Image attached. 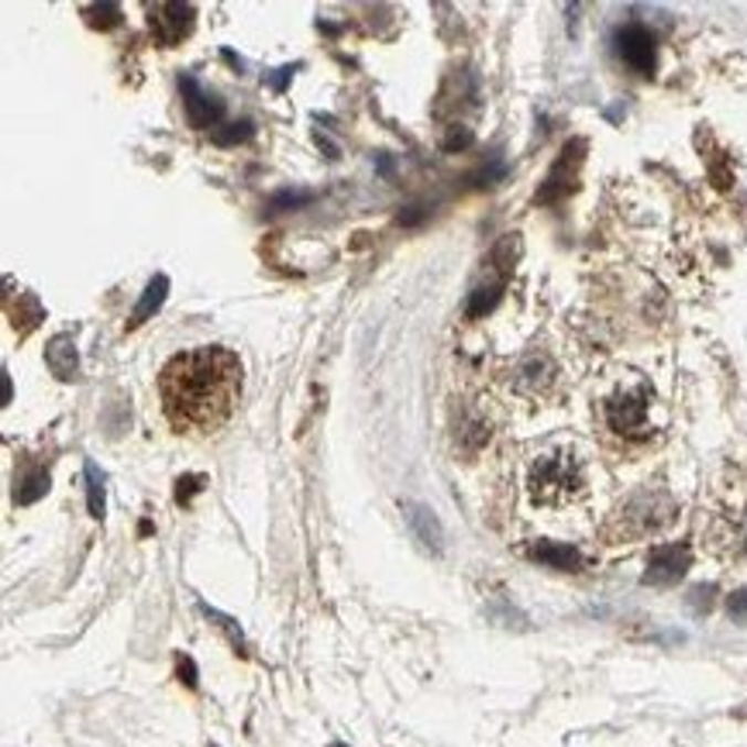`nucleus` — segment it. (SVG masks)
<instances>
[{
  "mask_svg": "<svg viewBox=\"0 0 747 747\" xmlns=\"http://www.w3.org/2000/svg\"><path fill=\"white\" fill-rule=\"evenodd\" d=\"M159 397L179 434H214L242 400V358L221 345L179 351L159 372Z\"/></svg>",
  "mask_w": 747,
  "mask_h": 747,
  "instance_id": "nucleus-1",
  "label": "nucleus"
},
{
  "mask_svg": "<svg viewBox=\"0 0 747 747\" xmlns=\"http://www.w3.org/2000/svg\"><path fill=\"white\" fill-rule=\"evenodd\" d=\"M596 410H600V424L607 428V434H613L617 441L644 444L659 434V421H654L659 393L644 376H627L613 382L596 403Z\"/></svg>",
  "mask_w": 747,
  "mask_h": 747,
  "instance_id": "nucleus-2",
  "label": "nucleus"
},
{
  "mask_svg": "<svg viewBox=\"0 0 747 747\" xmlns=\"http://www.w3.org/2000/svg\"><path fill=\"white\" fill-rule=\"evenodd\" d=\"M586 462L576 448L558 444L548 448L545 455H537L530 472H527V493L537 506H572L576 499L586 496Z\"/></svg>",
  "mask_w": 747,
  "mask_h": 747,
  "instance_id": "nucleus-3",
  "label": "nucleus"
},
{
  "mask_svg": "<svg viewBox=\"0 0 747 747\" xmlns=\"http://www.w3.org/2000/svg\"><path fill=\"white\" fill-rule=\"evenodd\" d=\"M678 520V503L665 486H644L631 493L627 499L617 503V511L610 514L603 534L607 541H641V537H654L669 530Z\"/></svg>",
  "mask_w": 747,
  "mask_h": 747,
  "instance_id": "nucleus-4",
  "label": "nucleus"
},
{
  "mask_svg": "<svg viewBox=\"0 0 747 747\" xmlns=\"http://www.w3.org/2000/svg\"><path fill=\"white\" fill-rule=\"evenodd\" d=\"M499 379L506 382V390H511L514 397L530 400V403H545L558 393L561 369H558L555 355L548 348H527L524 355L506 362Z\"/></svg>",
  "mask_w": 747,
  "mask_h": 747,
  "instance_id": "nucleus-5",
  "label": "nucleus"
},
{
  "mask_svg": "<svg viewBox=\"0 0 747 747\" xmlns=\"http://www.w3.org/2000/svg\"><path fill=\"white\" fill-rule=\"evenodd\" d=\"M517 255H520L517 234H506L503 242L493 249V255H490L486 280L469 293V304H465V317H469V320L486 317V314L499 304V296H503L506 283H511V276H514V262H517Z\"/></svg>",
  "mask_w": 747,
  "mask_h": 747,
  "instance_id": "nucleus-6",
  "label": "nucleus"
},
{
  "mask_svg": "<svg viewBox=\"0 0 747 747\" xmlns=\"http://www.w3.org/2000/svg\"><path fill=\"white\" fill-rule=\"evenodd\" d=\"M582 159H586V141H582V138H572V141L558 152L555 166L548 169L545 183H541V190H537L534 200H537V203H548V207H551V203H561V200H569V197L576 193V187H579Z\"/></svg>",
  "mask_w": 747,
  "mask_h": 747,
  "instance_id": "nucleus-7",
  "label": "nucleus"
},
{
  "mask_svg": "<svg viewBox=\"0 0 747 747\" xmlns=\"http://www.w3.org/2000/svg\"><path fill=\"white\" fill-rule=\"evenodd\" d=\"M610 42H613V52L627 70L651 76L654 66H659V45H654V35L641 21H627V24L613 28Z\"/></svg>",
  "mask_w": 747,
  "mask_h": 747,
  "instance_id": "nucleus-8",
  "label": "nucleus"
},
{
  "mask_svg": "<svg viewBox=\"0 0 747 747\" xmlns=\"http://www.w3.org/2000/svg\"><path fill=\"white\" fill-rule=\"evenodd\" d=\"M197 21V8L193 4H152L148 8V28H152V39L166 49L179 45Z\"/></svg>",
  "mask_w": 747,
  "mask_h": 747,
  "instance_id": "nucleus-9",
  "label": "nucleus"
},
{
  "mask_svg": "<svg viewBox=\"0 0 747 747\" xmlns=\"http://www.w3.org/2000/svg\"><path fill=\"white\" fill-rule=\"evenodd\" d=\"M693 565V548L690 545H659L648 555V569H644V586H675L678 579H685Z\"/></svg>",
  "mask_w": 747,
  "mask_h": 747,
  "instance_id": "nucleus-10",
  "label": "nucleus"
},
{
  "mask_svg": "<svg viewBox=\"0 0 747 747\" xmlns=\"http://www.w3.org/2000/svg\"><path fill=\"white\" fill-rule=\"evenodd\" d=\"M400 514H403L407 530H410V537H413L417 545H421L434 558L444 555V527H441V520H438V514L431 511V506L417 503V499H403L400 503Z\"/></svg>",
  "mask_w": 747,
  "mask_h": 747,
  "instance_id": "nucleus-11",
  "label": "nucleus"
},
{
  "mask_svg": "<svg viewBox=\"0 0 747 747\" xmlns=\"http://www.w3.org/2000/svg\"><path fill=\"white\" fill-rule=\"evenodd\" d=\"M179 90H183V111H187L190 128L203 131V128H218V125H221L224 104H221L214 94H207V90H203L190 73L179 76Z\"/></svg>",
  "mask_w": 747,
  "mask_h": 747,
  "instance_id": "nucleus-12",
  "label": "nucleus"
},
{
  "mask_svg": "<svg viewBox=\"0 0 747 747\" xmlns=\"http://www.w3.org/2000/svg\"><path fill=\"white\" fill-rule=\"evenodd\" d=\"M527 558L545 565V569H555V572H582L586 569V555L576 545H561V541H530Z\"/></svg>",
  "mask_w": 747,
  "mask_h": 747,
  "instance_id": "nucleus-13",
  "label": "nucleus"
},
{
  "mask_svg": "<svg viewBox=\"0 0 747 747\" xmlns=\"http://www.w3.org/2000/svg\"><path fill=\"white\" fill-rule=\"evenodd\" d=\"M45 366L55 379H73L80 369V355H76V341L73 335H55L45 345Z\"/></svg>",
  "mask_w": 747,
  "mask_h": 747,
  "instance_id": "nucleus-14",
  "label": "nucleus"
},
{
  "mask_svg": "<svg viewBox=\"0 0 747 747\" xmlns=\"http://www.w3.org/2000/svg\"><path fill=\"white\" fill-rule=\"evenodd\" d=\"M166 296H169V276H152L148 280V286H145V293H141V301L135 304V311H131V317H128V327L135 332V327H141L148 317H152L162 304H166Z\"/></svg>",
  "mask_w": 747,
  "mask_h": 747,
  "instance_id": "nucleus-15",
  "label": "nucleus"
},
{
  "mask_svg": "<svg viewBox=\"0 0 747 747\" xmlns=\"http://www.w3.org/2000/svg\"><path fill=\"white\" fill-rule=\"evenodd\" d=\"M8 317H11V324L18 327V335H32L35 327L45 320V311H42V304H39V296H35V293H18V304L8 301Z\"/></svg>",
  "mask_w": 747,
  "mask_h": 747,
  "instance_id": "nucleus-16",
  "label": "nucleus"
},
{
  "mask_svg": "<svg viewBox=\"0 0 747 747\" xmlns=\"http://www.w3.org/2000/svg\"><path fill=\"white\" fill-rule=\"evenodd\" d=\"M490 417L486 413H469L459 424V441L465 444V452H480V448L490 441Z\"/></svg>",
  "mask_w": 747,
  "mask_h": 747,
  "instance_id": "nucleus-17",
  "label": "nucleus"
},
{
  "mask_svg": "<svg viewBox=\"0 0 747 747\" xmlns=\"http://www.w3.org/2000/svg\"><path fill=\"white\" fill-rule=\"evenodd\" d=\"M45 493H49V472H45V469L24 472L21 480H18V486H14V499H18L21 506H28V503L42 499Z\"/></svg>",
  "mask_w": 747,
  "mask_h": 747,
  "instance_id": "nucleus-18",
  "label": "nucleus"
},
{
  "mask_svg": "<svg viewBox=\"0 0 747 747\" xmlns=\"http://www.w3.org/2000/svg\"><path fill=\"white\" fill-rule=\"evenodd\" d=\"M86 506H90V517L104 520V506H107V496H104V475L94 462H86Z\"/></svg>",
  "mask_w": 747,
  "mask_h": 747,
  "instance_id": "nucleus-19",
  "label": "nucleus"
},
{
  "mask_svg": "<svg viewBox=\"0 0 747 747\" xmlns=\"http://www.w3.org/2000/svg\"><path fill=\"white\" fill-rule=\"evenodd\" d=\"M83 18H86L90 28L111 32V28L122 24V8H117V4H90V8H83Z\"/></svg>",
  "mask_w": 747,
  "mask_h": 747,
  "instance_id": "nucleus-20",
  "label": "nucleus"
},
{
  "mask_svg": "<svg viewBox=\"0 0 747 747\" xmlns=\"http://www.w3.org/2000/svg\"><path fill=\"white\" fill-rule=\"evenodd\" d=\"M252 135H255L252 122H231V125H221V128H214V131H211L214 145H221V148L238 145V141H249Z\"/></svg>",
  "mask_w": 747,
  "mask_h": 747,
  "instance_id": "nucleus-21",
  "label": "nucleus"
},
{
  "mask_svg": "<svg viewBox=\"0 0 747 747\" xmlns=\"http://www.w3.org/2000/svg\"><path fill=\"white\" fill-rule=\"evenodd\" d=\"M314 200V190H283L269 200V211H293V207H304Z\"/></svg>",
  "mask_w": 747,
  "mask_h": 747,
  "instance_id": "nucleus-22",
  "label": "nucleus"
},
{
  "mask_svg": "<svg viewBox=\"0 0 747 747\" xmlns=\"http://www.w3.org/2000/svg\"><path fill=\"white\" fill-rule=\"evenodd\" d=\"M200 610H203V617H211V620L221 627V631L231 638V644H234V648H245V634H242V627H238L231 617H224V613H218V610H211V607H200Z\"/></svg>",
  "mask_w": 747,
  "mask_h": 747,
  "instance_id": "nucleus-23",
  "label": "nucleus"
},
{
  "mask_svg": "<svg viewBox=\"0 0 747 747\" xmlns=\"http://www.w3.org/2000/svg\"><path fill=\"white\" fill-rule=\"evenodd\" d=\"M472 141H475L472 128H465V125H452V128H448V135L441 138V148H444V152H462V148H469Z\"/></svg>",
  "mask_w": 747,
  "mask_h": 747,
  "instance_id": "nucleus-24",
  "label": "nucleus"
},
{
  "mask_svg": "<svg viewBox=\"0 0 747 747\" xmlns=\"http://www.w3.org/2000/svg\"><path fill=\"white\" fill-rule=\"evenodd\" d=\"M713 596H716L713 586H696V589L690 592V603H693V610H696L699 617L713 610Z\"/></svg>",
  "mask_w": 747,
  "mask_h": 747,
  "instance_id": "nucleus-25",
  "label": "nucleus"
},
{
  "mask_svg": "<svg viewBox=\"0 0 747 747\" xmlns=\"http://www.w3.org/2000/svg\"><path fill=\"white\" fill-rule=\"evenodd\" d=\"M176 672H179V678L187 682V690H197V685H200V678H197V665H193L190 654H176Z\"/></svg>",
  "mask_w": 747,
  "mask_h": 747,
  "instance_id": "nucleus-26",
  "label": "nucleus"
},
{
  "mask_svg": "<svg viewBox=\"0 0 747 747\" xmlns=\"http://www.w3.org/2000/svg\"><path fill=\"white\" fill-rule=\"evenodd\" d=\"M203 490V475H183V480L176 483V499L179 503H190V496Z\"/></svg>",
  "mask_w": 747,
  "mask_h": 747,
  "instance_id": "nucleus-27",
  "label": "nucleus"
},
{
  "mask_svg": "<svg viewBox=\"0 0 747 747\" xmlns=\"http://www.w3.org/2000/svg\"><path fill=\"white\" fill-rule=\"evenodd\" d=\"M727 610H730V617H734V620H747V589H737V592H730V600H727Z\"/></svg>",
  "mask_w": 747,
  "mask_h": 747,
  "instance_id": "nucleus-28",
  "label": "nucleus"
},
{
  "mask_svg": "<svg viewBox=\"0 0 747 747\" xmlns=\"http://www.w3.org/2000/svg\"><path fill=\"white\" fill-rule=\"evenodd\" d=\"M290 76H293V66H283V70H276V76H269V83H273V90H283Z\"/></svg>",
  "mask_w": 747,
  "mask_h": 747,
  "instance_id": "nucleus-29",
  "label": "nucleus"
},
{
  "mask_svg": "<svg viewBox=\"0 0 747 747\" xmlns=\"http://www.w3.org/2000/svg\"><path fill=\"white\" fill-rule=\"evenodd\" d=\"M0 379H4V403H11V376L0 372Z\"/></svg>",
  "mask_w": 747,
  "mask_h": 747,
  "instance_id": "nucleus-30",
  "label": "nucleus"
},
{
  "mask_svg": "<svg viewBox=\"0 0 747 747\" xmlns=\"http://www.w3.org/2000/svg\"><path fill=\"white\" fill-rule=\"evenodd\" d=\"M740 555H747V530H744V537H740V548H737Z\"/></svg>",
  "mask_w": 747,
  "mask_h": 747,
  "instance_id": "nucleus-31",
  "label": "nucleus"
},
{
  "mask_svg": "<svg viewBox=\"0 0 747 747\" xmlns=\"http://www.w3.org/2000/svg\"><path fill=\"white\" fill-rule=\"evenodd\" d=\"M327 747H345V744H327Z\"/></svg>",
  "mask_w": 747,
  "mask_h": 747,
  "instance_id": "nucleus-32",
  "label": "nucleus"
},
{
  "mask_svg": "<svg viewBox=\"0 0 747 747\" xmlns=\"http://www.w3.org/2000/svg\"><path fill=\"white\" fill-rule=\"evenodd\" d=\"M211 747H218V744H211Z\"/></svg>",
  "mask_w": 747,
  "mask_h": 747,
  "instance_id": "nucleus-33",
  "label": "nucleus"
}]
</instances>
